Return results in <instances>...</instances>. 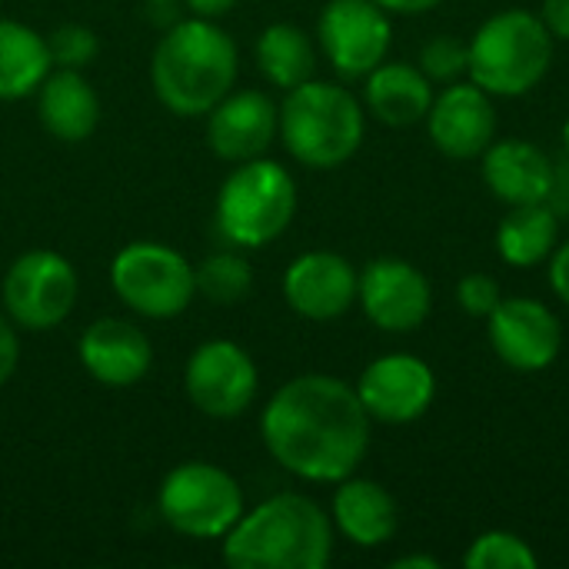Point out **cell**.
<instances>
[{
  "instance_id": "obj_20",
  "label": "cell",
  "mask_w": 569,
  "mask_h": 569,
  "mask_svg": "<svg viewBox=\"0 0 569 569\" xmlns=\"http://www.w3.org/2000/svg\"><path fill=\"white\" fill-rule=\"evenodd\" d=\"M37 117L50 137L80 143L100 123V97L80 70L57 67L37 90Z\"/></svg>"
},
{
  "instance_id": "obj_24",
  "label": "cell",
  "mask_w": 569,
  "mask_h": 569,
  "mask_svg": "<svg viewBox=\"0 0 569 569\" xmlns=\"http://www.w3.org/2000/svg\"><path fill=\"white\" fill-rule=\"evenodd\" d=\"M557 233H560V217L547 203H520L510 207L497 230V250L503 263L510 267H537L550 260L557 250Z\"/></svg>"
},
{
  "instance_id": "obj_33",
  "label": "cell",
  "mask_w": 569,
  "mask_h": 569,
  "mask_svg": "<svg viewBox=\"0 0 569 569\" xmlns=\"http://www.w3.org/2000/svg\"><path fill=\"white\" fill-rule=\"evenodd\" d=\"M550 287L569 307V240L550 253Z\"/></svg>"
},
{
  "instance_id": "obj_26",
  "label": "cell",
  "mask_w": 569,
  "mask_h": 569,
  "mask_svg": "<svg viewBox=\"0 0 569 569\" xmlns=\"http://www.w3.org/2000/svg\"><path fill=\"white\" fill-rule=\"evenodd\" d=\"M193 280H197V293L217 307H233L240 300H247L250 287H253V270L247 263V257L223 250L207 257L200 267H193Z\"/></svg>"
},
{
  "instance_id": "obj_28",
  "label": "cell",
  "mask_w": 569,
  "mask_h": 569,
  "mask_svg": "<svg viewBox=\"0 0 569 569\" xmlns=\"http://www.w3.org/2000/svg\"><path fill=\"white\" fill-rule=\"evenodd\" d=\"M420 70L430 83H457L470 70V43L453 33H437L420 50Z\"/></svg>"
},
{
  "instance_id": "obj_7",
  "label": "cell",
  "mask_w": 569,
  "mask_h": 569,
  "mask_svg": "<svg viewBox=\"0 0 569 569\" xmlns=\"http://www.w3.org/2000/svg\"><path fill=\"white\" fill-rule=\"evenodd\" d=\"M157 507L163 523L190 540H223L247 513L240 483L203 460L173 467L160 483Z\"/></svg>"
},
{
  "instance_id": "obj_36",
  "label": "cell",
  "mask_w": 569,
  "mask_h": 569,
  "mask_svg": "<svg viewBox=\"0 0 569 569\" xmlns=\"http://www.w3.org/2000/svg\"><path fill=\"white\" fill-rule=\"evenodd\" d=\"M373 3L383 7L387 13H403V17H410V13H427V10L440 7L443 0H373Z\"/></svg>"
},
{
  "instance_id": "obj_37",
  "label": "cell",
  "mask_w": 569,
  "mask_h": 569,
  "mask_svg": "<svg viewBox=\"0 0 569 569\" xmlns=\"http://www.w3.org/2000/svg\"><path fill=\"white\" fill-rule=\"evenodd\" d=\"M183 3L193 10V17H207V20H217L237 7V0H183Z\"/></svg>"
},
{
  "instance_id": "obj_23",
  "label": "cell",
  "mask_w": 569,
  "mask_h": 569,
  "mask_svg": "<svg viewBox=\"0 0 569 569\" xmlns=\"http://www.w3.org/2000/svg\"><path fill=\"white\" fill-rule=\"evenodd\" d=\"M53 70L47 37L20 20H0V100H23Z\"/></svg>"
},
{
  "instance_id": "obj_13",
  "label": "cell",
  "mask_w": 569,
  "mask_h": 569,
  "mask_svg": "<svg viewBox=\"0 0 569 569\" xmlns=\"http://www.w3.org/2000/svg\"><path fill=\"white\" fill-rule=\"evenodd\" d=\"M357 303L377 330L410 333L430 317L433 290L420 267L397 257H383L363 267Z\"/></svg>"
},
{
  "instance_id": "obj_12",
  "label": "cell",
  "mask_w": 569,
  "mask_h": 569,
  "mask_svg": "<svg viewBox=\"0 0 569 569\" xmlns=\"http://www.w3.org/2000/svg\"><path fill=\"white\" fill-rule=\"evenodd\" d=\"M487 337L493 353L520 373L547 370L563 347V330L557 313L533 297L500 300L487 317Z\"/></svg>"
},
{
  "instance_id": "obj_3",
  "label": "cell",
  "mask_w": 569,
  "mask_h": 569,
  "mask_svg": "<svg viewBox=\"0 0 569 569\" xmlns=\"http://www.w3.org/2000/svg\"><path fill=\"white\" fill-rule=\"evenodd\" d=\"M333 557V520L300 493H277L243 513L223 537L230 569H323Z\"/></svg>"
},
{
  "instance_id": "obj_8",
  "label": "cell",
  "mask_w": 569,
  "mask_h": 569,
  "mask_svg": "<svg viewBox=\"0 0 569 569\" xmlns=\"http://www.w3.org/2000/svg\"><path fill=\"white\" fill-rule=\"evenodd\" d=\"M110 283L133 313L150 320H170L197 297L190 260L180 250L153 240L127 243L110 263Z\"/></svg>"
},
{
  "instance_id": "obj_9",
  "label": "cell",
  "mask_w": 569,
  "mask_h": 569,
  "mask_svg": "<svg viewBox=\"0 0 569 569\" xmlns=\"http://www.w3.org/2000/svg\"><path fill=\"white\" fill-rule=\"evenodd\" d=\"M77 293H80L77 270L57 250H27L10 263L3 277L7 317L33 333L63 323L77 303Z\"/></svg>"
},
{
  "instance_id": "obj_38",
  "label": "cell",
  "mask_w": 569,
  "mask_h": 569,
  "mask_svg": "<svg viewBox=\"0 0 569 569\" xmlns=\"http://www.w3.org/2000/svg\"><path fill=\"white\" fill-rule=\"evenodd\" d=\"M393 569H440L433 557H400L393 560Z\"/></svg>"
},
{
  "instance_id": "obj_14",
  "label": "cell",
  "mask_w": 569,
  "mask_h": 569,
  "mask_svg": "<svg viewBox=\"0 0 569 569\" xmlns=\"http://www.w3.org/2000/svg\"><path fill=\"white\" fill-rule=\"evenodd\" d=\"M357 393L370 420L403 427L430 410L437 397V377L433 367L413 353H387L360 373Z\"/></svg>"
},
{
  "instance_id": "obj_18",
  "label": "cell",
  "mask_w": 569,
  "mask_h": 569,
  "mask_svg": "<svg viewBox=\"0 0 569 569\" xmlns=\"http://www.w3.org/2000/svg\"><path fill=\"white\" fill-rule=\"evenodd\" d=\"M77 357L97 383L110 390H127L150 373L153 347L147 333L130 320L103 317L83 330L77 343Z\"/></svg>"
},
{
  "instance_id": "obj_19",
  "label": "cell",
  "mask_w": 569,
  "mask_h": 569,
  "mask_svg": "<svg viewBox=\"0 0 569 569\" xmlns=\"http://www.w3.org/2000/svg\"><path fill=\"white\" fill-rule=\"evenodd\" d=\"M483 183L510 207L547 203L553 183V160L530 140H493L483 150Z\"/></svg>"
},
{
  "instance_id": "obj_4",
  "label": "cell",
  "mask_w": 569,
  "mask_h": 569,
  "mask_svg": "<svg viewBox=\"0 0 569 569\" xmlns=\"http://www.w3.org/2000/svg\"><path fill=\"white\" fill-rule=\"evenodd\" d=\"M367 117L360 100L330 80H307L287 90L280 107V140L290 157L313 170L347 163L363 143Z\"/></svg>"
},
{
  "instance_id": "obj_27",
  "label": "cell",
  "mask_w": 569,
  "mask_h": 569,
  "mask_svg": "<svg viewBox=\"0 0 569 569\" xmlns=\"http://www.w3.org/2000/svg\"><path fill=\"white\" fill-rule=\"evenodd\" d=\"M467 569H537L540 560L533 553V547L510 533V530H490L483 537H477L463 557Z\"/></svg>"
},
{
  "instance_id": "obj_22",
  "label": "cell",
  "mask_w": 569,
  "mask_h": 569,
  "mask_svg": "<svg viewBox=\"0 0 569 569\" xmlns=\"http://www.w3.org/2000/svg\"><path fill=\"white\" fill-rule=\"evenodd\" d=\"M363 80H367V90H363L367 107L380 123L413 127V123L427 120L430 103H433V83L420 67L403 63V60H397V63L383 60Z\"/></svg>"
},
{
  "instance_id": "obj_16",
  "label": "cell",
  "mask_w": 569,
  "mask_h": 569,
  "mask_svg": "<svg viewBox=\"0 0 569 569\" xmlns=\"http://www.w3.org/2000/svg\"><path fill=\"white\" fill-rule=\"evenodd\" d=\"M360 273L333 250H310L283 273V297L303 320H337L357 303Z\"/></svg>"
},
{
  "instance_id": "obj_15",
  "label": "cell",
  "mask_w": 569,
  "mask_h": 569,
  "mask_svg": "<svg viewBox=\"0 0 569 569\" xmlns=\"http://www.w3.org/2000/svg\"><path fill=\"white\" fill-rule=\"evenodd\" d=\"M427 130H430L433 147L453 160L483 157V150L497 137L493 97L483 87H477L473 80L447 83V90L433 93V103L427 113Z\"/></svg>"
},
{
  "instance_id": "obj_11",
  "label": "cell",
  "mask_w": 569,
  "mask_h": 569,
  "mask_svg": "<svg viewBox=\"0 0 569 569\" xmlns=\"http://www.w3.org/2000/svg\"><path fill=\"white\" fill-rule=\"evenodd\" d=\"M317 37L333 70L360 80L387 60L393 27L390 13L373 0H330L320 13Z\"/></svg>"
},
{
  "instance_id": "obj_6",
  "label": "cell",
  "mask_w": 569,
  "mask_h": 569,
  "mask_svg": "<svg viewBox=\"0 0 569 569\" xmlns=\"http://www.w3.org/2000/svg\"><path fill=\"white\" fill-rule=\"evenodd\" d=\"M297 213V180L277 160H243L217 193V227L233 247L273 243Z\"/></svg>"
},
{
  "instance_id": "obj_32",
  "label": "cell",
  "mask_w": 569,
  "mask_h": 569,
  "mask_svg": "<svg viewBox=\"0 0 569 569\" xmlns=\"http://www.w3.org/2000/svg\"><path fill=\"white\" fill-rule=\"evenodd\" d=\"M547 207H550L557 217H569V157L553 160V183H550Z\"/></svg>"
},
{
  "instance_id": "obj_1",
  "label": "cell",
  "mask_w": 569,
  "mask_h": 569,
  "mask_svg": "<svg viewBox=\"0 0 569 569\" xmlns=\"http://www.w3.org/2000/svg\"><path fill=\"white\" fill-rule=\"evenodd\" d=\"M260 433L267 453L287 473L310 483H340L367 457L370 413L347 380L303 373L270 397Z\"/></svg>"
},
{
  "instance_id": "obj_34",
  "label": "cell",
  "mask_w": 569,
  "mask_h": 569,
  "mask_svg": "<svg viewBox=\"0 0 569 569\" xmlns=\"http://www.w3.org/2000/svg\"><path fill=\"white\" fill-rule=\"evenodd\" d=\"M543 23L553 40H569V0H543Z\"/></svg>"
},
{
  "instance_id": "obj_21",
  "label": "cell",
  "mask_w": 569,
  "mask_h": 569,
  "mask_svg": "<svg viewBox=\"0 0 569 569\" xmlns=\"http://www.w3.org/2000/svg\"><path fill=\"white\" fill-rule=\"evenodd\" d=\"M330 520L350 543L373 550L397 533V500L377 480L347 477L337 483Z\"/></svg>"
},
{
  "instance_id": "obj_29",
  "label": "cell",
  "mask_w": 569,
  "mask_h": 569,
  "mask_svg": "<svg viewBox=\"0 0 569 569\" xmlns=\"http://www.w3.org/2000/svg\"><path fill=\"white\" fill-rule=\"evenodd\" d=\"M47 47H50V60L53 67H63V70H83L97 50H100V40L90 27L83 23H63L57 27L50 37H47Z\"/></svg>"
},
{
  "instance_id": "obj_35",
  "label": "cell",
  "mask_w": 569,
  "mask_h": 569,
  "mask_svg": "<svg viewBox=\"0 0 569 569\" xmlns=\"http://www.w3.org/2000/svg\"><path fill=\"white\" fill-rule=\"evenodd\" d=\"M143 13H147V20L157 30H170L180 20V3L177 0H147L143 3Z\"/></svg>"
},
{
  "instance_id": "obj_39",
  "label": "cell",
  "mask_w": 569,
  "mask_h": 569,
  "mask_svg": "<svg viewBox=\"0 0 569 569\" xmlns=\"http://www.w3.org/2000/svg\"><path fill=\"white\" fill-rule=\"evenodd\" d=\"M563 150H567V157H569V120L563 123Z\"/></svg>"
},
{
  "instance_id": "obj_31",
  "label": "cell",
  "mask_w": 569,
  "mask_h": 569,
  "mask_svg": "<svg viewBox=\"0 0 569 569\" xmlns=\"http://www.w3.org/2000/svg\"><path fill=\"white\" fill-rule=\"evenodd\" d=\"M17 360H20V340H17V330L10 327V320H7V317H0V387L13 377Z\"/></svg>"
},
{
  "instance_id": "obj_25",
  "label": "cell",
  "mask_w": 569,
  "mask_h": 569,
  "mask_svg": "<svg viewBox=\"0 0 569 569\" xmlns=\"http://www.w3.org/2000/svg\"><path fill=\"white\" fill-rule=\"evenodd\" d=\"M257 63H260V73L273 87L293 90V87L313 80L317 47H313L310 33L300 30L297 23H270L257 40Z\"/></svg>"
},
{
  "instance_id": "obj_2",
  "label": "cell",
  "mask_w": 569,
  "mask_h": 569,
  "mask_svg": "<svg viewBox=\"0 0 569 569\" xmlns=\"http://www.w3.org/2000/svg\"><path fill=\"white\" fill-rule=\"evenodd\" d=\"M237 70L233 37L217 20L190 17L163 30L150 60V83L170 113L207 117L233 90Z\"/></svg>"
},
{
  "instance_id": "obj_5",
  "label": "cell",
  "mask_w": 569,
  "mask_h": 569,
  "mask_svg": "<svg viewBox=\"0 0 569 569\" xmlns=\"http://www.w3.org/2000/svg\"><path fill=\"white\" fill-rule=\"evenodd\" d=\"M553 63V33L530 10H500L470 40V80L490 97L530 93Z\"/></svg>"
},
{
  "instance_id": "obj_10",
  "label": "cell",
  "mask_w": 569,
  "mask_h": 569,
  "mask_svg": "<svg viewBox=\"0 0 569 569\" xmlns=\"http://www.w3.org/2000/svg\"><path fill=\"white\" fill-rule=\"evenodd\" d=\"M257 363L233 340H207L193 350L183 370L190 403L213 420H233L250 410L257 397Z\"/></svg>"
},
{
  "instance_id": "obj_30",
  "label": "cell",
  "mask_w": 569,
  "mask_h": 569,
  "mask_svg": "<svg viewBox=\"0 0 569 569\" xmlns=\"http://www.w3.org/2000/svg\"><path fill=\"white\" fill-rule=\"evenodd\" d=\"M500 283L487 273H467L460 283H457V303L463 313L470 317H490L500 303Z\"/></svg>"
},
{
  "instance_id": "obj_17",
  "label": "cell",
  "mask_w": 569,
  "mask_h": 569,
  "mask_svg": "<svg viewBox=\"0 0 569 569\" xmlns=\"http://www.w3.org/2000/svg\"><path fill=\"white\" fill-rule=\"evenodd\" d=\"M280 133V107L260 90H230L207 113V143L220 160L243 163L267 153Z\"/></svg>"
}]
</instances>
